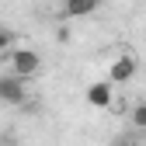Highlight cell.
<instances>
[{
    "instance_id": "obj_1",
    "label": "cell",
    "mask_w": 146,
    "mask_h": 146,
    "mask_svg": "<svg viewBox=\"0 0 146 146\" xmlns=\"http://www.w3.org/2000/svg\"><path fill=\"white\" fill-rule=\"evenodd\" d=\"M11 70H14L17 80H28V77H35V73L42 70V56L35 49H17L11 56Z\"/></svg>"
},
{
    "instance_id": "obj_2",
    "label": "cell",
    "mask_w": 146,
    "mask_h": 146,
    "mask_svg": "<svg viewBox=\"0 0 146 146\" xmlns=\"http://www.w3.org/2000/svg\"><path fill=\"white\" fill-rule=\"evenodd\" d=\"M25 98H28L25 80H17L14 73H4V77H0V101L4 104H21Z\"/></svg>"
},
{
    "instance_id": "obj_3",
    "label": "cell",
    "mask_w": 146,
    "mask_h": 146,
    "mask_svg": "<svg viewBox=\"0 0 146 146\" xmlns=\"http://www.w3.org/2000/svg\"><path fill=\"white\" fill-rule=\"evenodd\" d=\"M136 70H139V63H136V56H118L115 63H111V84H125V80H132L136 77Z\"/></svg>"
},
{
    "instance_id": "obj_4",
    "label": "cell",
    "mask_w": 146,
    "mask_h": 146,
    "mask_svg": "<svg viewBox=\"0 0 146 146\" xmlns=\"http://www.w3.org/2000/svg\"><path fill=\"white\" fill-rule=\"evenodd\" d=\"M87 104H94V108H108V104H111V84H104V80L90 84V87H87Z\"/></svg>"
},
{
    "instance_id": "obj_5",
    "label": "cell",
    "mask_w": 146,
    "mask_h": 146,
    "mask_svg": "<svg viewBox=\"0 0 146 146\" xmlns=\"http://www.w3.org/2000/svg\"><path fill=\"white\" fill-rule=\"evenodd\" d=\"M101 0H66L63 4V14L66 17H87V14H94L98 11Z\"/></svg>"
},
{
    "instance_id": "obj_6",
    "label": "cell",
    "mask_w": 146,
    "mask_h": 146,
    "mask_svg": "<svg viewBox=\"0 0 146 146\" xmlns=\"http://www.w3.org/2000/svg\"><path fill=\"white\" fill-rule=\"evenodd\" d=\"M132 125H136V129H146V104H139L132 111Z\"/></svg>"
},
{
    "instance_id": "obj_7",
    "label": "cell",
    "mask_w": 146,
    "mask_h": 146,
    "mask_svg": "<svg viewBox=\"0 0 146 146\" xmlns=\"http://www.w3.org/2000/svg\"><path fill=\"white\" fill-rule=\"evenodd\" d=\"M7 45H11V31H4V28H0V52H4Z\"/></svg>"
},
{
    "instance_id": "obj_8",
    "label": "cell",
    "mask_w": 146,
    "mask_h": 146,
    "mask_svg": "<svg viewBox=\"0 0 146 146\" xmlns=\"http://www.w3.org/2000/svg\"><path fill=\"white\" fill-rule=\"evenodd\" d=\"M111 146H132V143H129V136H118V139H115Z\"/></svg>"
}]
</instances>
